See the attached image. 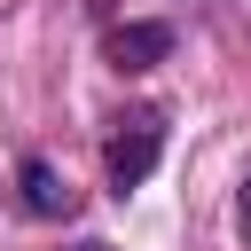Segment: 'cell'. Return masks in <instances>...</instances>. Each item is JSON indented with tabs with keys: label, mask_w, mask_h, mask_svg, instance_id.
<instances>
[{
	"label": "cell",
	"mask_w": 251,
	"mask_h": 251,
	"mask_svg": "<svg viewBox=\"0 0 251 251\" xmlns=\"http://www.w3.org/2000/svg\"><path fill=\"white\" fill-rule=\"evenodd\" d=\"M71 251H110V243H94V235H86V243H71Z\"/></svg>",
	"instance_id": "5"
},
{
	"label": "cell",
	"mask_w": 251,
	"mask_h": 251,
	"mask_svg": "<svg viewBox=\"0 0 251 251\" xmlns=\"http://www.w3.org/2000/svg\"><path fill=\"white\" fill-rule=\"evenodd\" d=\"M235 235H243V251H251V173H243V188H235Z\"/></svg>",
	"instance_id": "4"
},
{
	"label": "cell",
	"mask_w": 251,
	"mask_h": 251,
	"mask_svg": "<svg viewBox=\"0 0 251 251\" xmlns=\"http://www.w3.org/2000/svg\"><path fill=\"white\" fill-rule=\"evenodd\" d=\"M16 204H24L31 220H71V212H78V188H71V173H63L55 157H24V165H16Z\"/></svg>",
	"instance_id": "3"
},
{
	"label": "cell",
	"mask_w": 251,
	"mask_h": 251,
	"mask_svg": "<svg viewBox=\"0 0 251 251\" xmlns=\"http://www.w3.org/2000/svg\"><path fill=\"white\" fill-rule=\"evenodd\" d=\"M173 24H157V16H126V24H110L102 31V55H110V71H157L165 55H173Z\"/></svg>",
	"instance_id": "2"
},
{
	"label": "cell",
	"mask_w": 251,
	"mask_h": 251,
	"mask_svg": "<svg viewBox=\"0 0 251 251\" xmlns=\"http://www.w3.org/2000/svg\"><path fill=\"white\" fill-rule=\"evenodd\" d=\"M157 157H165V110H157V102H133V110H118V126H110V141H102L110 196H133V188L157 173Z\"/></svg>",
	"instance_id": "1"
}]
</instances>
